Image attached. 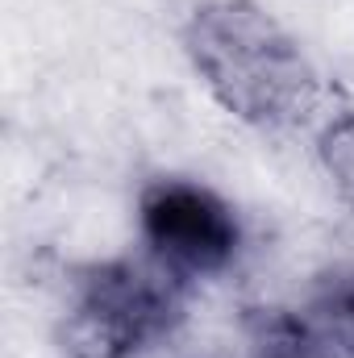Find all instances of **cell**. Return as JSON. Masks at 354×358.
Wrapping results in <instances>:
<instances>
[{
    "label": "cell",
    "mask_w": 354,
    "mask_h": 358,
    "mask_svg": "<svg viewBox=\"0 0 354 358\" xmlns=\"http://www.w3.org/2000/svg\"><path fill=\"white\" fill-rule=\"evenodd\" d=\"M179 38L204 92L246 125L288 129L321 100L313 59L259 0H204Z\"/></svg>",
    "instance_id": "cell-1"
},
{
    "label": "cell",
    "mask_w": 354,
    "mask_h": 358,
    "mask_svg": "<svg viewBox=\"0 0 354 358\" xmlns=\"http://www.w3.org/2000/svg\"><path fill=\"white\" fill-rule=\"evenodd\" d=\"M179 317V279L155 259L92 263L59 321L67 358H138L171 334Z\"/></svg>",
    "instance_id": "cell-2"
},
{
    "label": "cell",
    "mask_w": 354,
    "mask_h": 358,
    "mask_svg": "<svg viewBox=\"0 0 354 358\" xmlns=\"http://www.w3.org/2000/svg\"><path fill=\"white\" fill-rule=\"evenodd\" d=\"M138 234L146 255L179 283L225 271L242 246L229 200L183 176H159L138 192Z\"/></svg>",
    "instance_id": "cell-3"
},
{
    "label": "cell",
    "mask_w": 354,
    "mask_h": 358,
    "mask_svg": "<svg viewBox=\"0 0 354 358\" xmlns=\"http://www.w3.org/2000/svg\"><path fill=\"white\" fill-rule=\"evenodd\" d=\"M255 358H342V350L317 321L271 317L255 338Z\"/></svg>",
    "instance_id": "cell-4"
},
{
    "label": "cell",
    "mask_w": 354,
    "mask_h": 358,
    "mask_svg": "<svg viewBox=\"0 0 354 358\" xmlns=\"http://www.w3.org/2000/svg\"><path fill=\"white\" fill-rule=\"evenodd\" d=\"M317 155H321L325 176L338 183V192H346L354 200V113H338L321 125Z\"/></svg>",
    "instance_id": "cell-5"
},
{
    "label": "cell",
    "mask_w": 354,
    "mask_h": 358,
    "mask_svg": "<svg viewBox=\"0 0 354 358\" xmlns=\"http://www.w3.org/2000/svg\"><path fill=\"white\" fill-rule=\"evenodd\" d=\"M317 325H321L338 346H354V271L351 275H338V279L325 287Z\"/></svg>",
    "instance_id": "cell-6"
}]
</instances>
